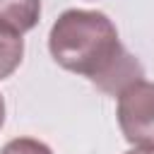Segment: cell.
Masks as SVG:
<instances>
[{
    "label": "cell",
    "instance_id": "obj_1",
    "mask_svg": "<svg viewBox=\"0 0 154 154\" xmlns=\"http://www.w3.org/2000/svg\"><path fill=\"white\" fill-rule=\"evenodd\" d=\"M48 48L60 67L87 77L111 96H120L144 77L137 58L123 48L116 24L96 10L63 12L51 26Z\"/></svg>",
    "mask_w": 154,
    "mask_h": 154
},
{
    "label": "cell",
    "instance_id": "obj_2",
    "mask_svg": "<svg viewBox=\"0 0 154 154\" xmlns=\"http://www.w3.org/2000/svg\"><path fill=\"white\" fill-rule=\"evenodd\" d=\"M118 125L137 149L154 152V82H137L118 96Z\"/></svg>",
    "mask_w": 154,
    "mask_h": 154
},
{
    "label": "cell",
    "instance_id": "obj_3",
    "mask_svg": "<svg viewBox=\"0 0 154 154\" xmlns=\"http://www.w3.org/2000/svg\"><path fill=\"white\" fill-rule=\"evenodd\" d=\"M41 17V0H0V29L22 36Z\"/></svg>",
    "mask_w": 154,
    "mask_h": 154
},
{
    "label": "cell",
    "instance_id": "obj_4",
    "mask_svg": "<svg viewBox=\"0 0 154 154\" xmlns=\"http://www.w3.org/2000/svg\"><path fill=\"white\" fill-rule=\"evenodd\" d=\"M24 55V41L22 36H14L5 29H0V82L7 79L22 63Z\"/></svg>",
    "mask_w": 154,
    "mask_h": 154
},
{
    "label": "cell",
    "instance_id": "obj_5",
    "mask_svg": "<svg viewBox=\"0 0 154 154\" xmlns=\"http://www.w3.org/2000/svg\"><path fill=\"white\" fill-rule=\"evenodd\" d=\"M0 154H53V152L34 137H17V140H10Z\"/></svg>",
    "mask_w": 154,
    "mask_h": 154
},
{
    "label": "cell",
    "instance_id": "obj_6",
    "mask_svg": "<svg viewBox=\"0 0 154 154\" xmlns=\"http://www.w3.org/2000/svg\"><path fill=\"white\" fill-rule=\"evenodd\" d=\"M2 123H5V101L0 96V128H2Z\"/></svg>",
    "mask_w": 154,
    "mask_h": 154
},
{
    "label": "cell",
    "instance_id": "obj_7",
    "mask_svg": "<svg viewBox=\"0 0 154 154\" xmlns=\"http://www.w3.org/2000/svg\"><path fill=\"white\" fill-rule=\"evenodd\" d=\"M125 154H154V152H147V149H132V152H125Z\"/></svg>",
    "mask_w": 154,
    "mask_h": 154
}]
</instances>
